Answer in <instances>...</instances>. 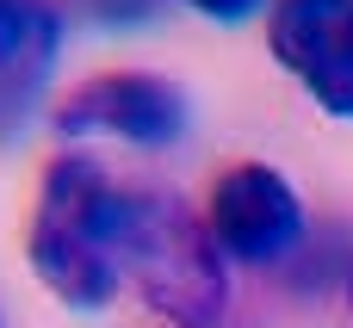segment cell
Returning a JSON list of instances; mask_svg holds the SVG:
<instances>
[{"label":"cell","mask_w":353,"mask_h":328,"mask_svg":"<svg viewBox=\"0 0 353 328\" xmlns=\"http://www.w3.org/2000/svg\"><path fill=\"white\" fill-rule=\"evenodd\" d=\"M118 198H124V186H112L105 167L87 155H56L43 167L25 254H31V273L68 310H105L124 285V273H118Z\"/></svg>","instance_id":"1"},{"label":"cell","mask_w":353,"mask_h":328,"mask_svg":"<svg viewBox=\"0 0 353 328\" xmlns=\"http://www.w3.org/2000/svg\"><path fill=\"white\" fill-rule=\"evenodd\" d=\"M230 254L211 223L186 211L174 192H124L118 198V273L137 298L174 328H211L230 310Z\"/></svg>","instance_id":"2"},{"label":"cell","mask_w":353,"mask_h":328,"mask_svg":"<svg viewBox=\"0 0 353 328\" xmlns=\"http://www.w3.org/2000/svg\"><path fill=\"white\" fill-rule=\"evenodd\" d=\"M62 143H130V149H168L186 136V87L149 68H118L87 87H74L56 105Z\"/></svg>","instance_id":"3"},{"label":"cell","mask_w":353,"mask_h":328,"mask_svg":"<svg viewBox=\"0 0 353 328\" xmlns=\"http://www.w3.org/2000/svg\"><path fill=\"white\" fill-rule=\"evenodd\" d=\"M205 223H211V236H217V248L230 260L273 267V260L298 254V242H304V198L279 167L236 161L230 174H217Z\"/></svg>","instance_id":"4"},{"label":"cell","mask_w":353,"mask_h":328,"mask_svg":"<svg viewBox=\"0 0 353 328\" xmlns=\"http://www.w3.org/2000/svg\"><path fill=\"white\" fill-rule=\"evenodd\" d=\"M267 43L316 112L353 124V0H273Z\"/></svg>","instance_id":"5"},{"label":"cell","mask_w":353,"mask_h":328,"mask_svg":"<svg viewBox=\"0 0 353 328\" xmlns=\"http://www.w3.org/2000/svg\"><path fill=\"white\" fill-rule=\"evenodd\" d=\"M62 56V12L50 0H0V143H12Z\"/></svg>","instance_id":"6"},{"label":"cell","mask_w":353,"mask_h":328,"mask_svg":"<svg viewBox=\"0 0 353 328\" xmlns=\"http://www.w3.org/2000/svg\"><path fill=\"white\" fill-rule=\"evenodd\" d=\"M93 19H105V25H137V19H155V6L161 0H81Z\"/></svg>","instance_id":"7"},{"label":"cell","mask_w":353,"mask_h":328,"mask_svg":"<svg viewBox=\"0 0 353 328\" xmlns=\"http://www.w3.org/2000/svg\"><path fill=\"white\" fill-rule=\"evenodd\" d=\"M192 12H205V19H248V12H261L267 0H186Z\"/></svg>","instance_id":"8"},{"label":"cell","mask_w":353,"mask_h":328,"mask_svg":"<svg viewBox=\"0 0 353 328\" xmlns=\"http://www.w3.org/2000/svg\"><path fill=\"white\" fill-rule=\"evenodd\" d=\"M347 304H353V267H347Z\"/></svg>","instance_id":"9"},{"label":"cell","mask_w":353,"mask_h":328,"mask_svg":"<svg viewBox=\"0 0 353 328\" xmlns=\"http://www.w3.org/2000/svg\"><path fill=\"white\" fill-rule=\"evenodd\" d=\"M0 328H6V322H0Z\"/></svg>","instance_id":"10"}]
</instances>
